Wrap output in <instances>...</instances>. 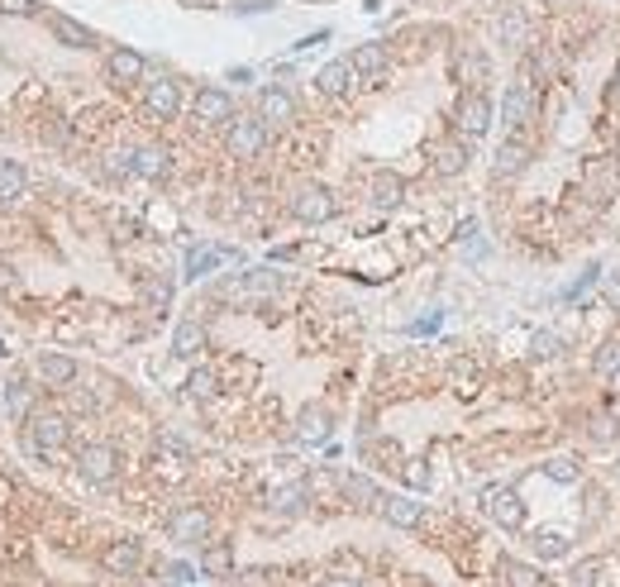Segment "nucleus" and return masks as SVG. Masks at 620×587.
<instances>
[{"mask_svg": "<svg viewBox=\"0 0 620 587\" xmlns=\"http://www.w3.org/2000/svg\"><path fill=\"white\" fill-rule=\"evenodd\" d=\"M263 143H268V124L258 115H234L225 124V149L229 158H239V162H253L263 153Z\"/></svg>", "mask_w": 620, "mask_h": 587, "instance_id": "nucleus-2", "label": "nucleus"}, {"mask_svg": "<svg viewBox=\"0 0 620 587\" xmlns=\"http://www.w3.org/2000/svg\"><path fill=\"white\" fill-rule=\"evenodd\" d=\"M463 167H468V139L458 134V139L439 143V153H435V173H439V177H458Z\"/></svg>", "mask_w": 620, "mask_h": 587, "instance_id": "nucleus-24", "label": "nucleus"}, {"mask_svg": "<svg viewBox=\"0 0 620 587\" xmlns=\"http://www.w3.org/2000/svg\"><path fill=\"white\" fill-rule=\"evenodd\" d=\"M349 68L358 81H382L392 72V53H387V44H358L349 53Z\"/></svg>", "mask_w": 620, "mask_h": 587, "instance_id": "nucleus-10", "label": "nucleus"}, {"mask_svg": "<svg viewBox=\"0 0 620 587\" xmlns=\"http://www.w3.org/2000/svg\"><path fill=\"white\" fill-rule=\"evenodd\" d=\"M105 77H110L115 87H134V81L143 77V53H134V48H110V53H105Z\"/></svg>", "mask_w": 620, "mask_h": 587, "instance_id": "nucleus-17", "label": "nucleus"}, {"mask_svg": "<svg viewBox=\"0 0 620 587\" xmlns=\"http://www.w3.org/2000/svg\"><path fill=\"white\" fill-rule=\"evenodd\" d=\"M497 38L506 48H520L525 38H530V25H525V10H501V19H497Z\"/></svg>", "mask_w": 620, "mask_h": 587, "instance_id": "nucleus-28", "label": "nucleus"}, {"mask_svg": "<svg viewBox=\"0 0 620 587\" xmlns=\"http://www.w3.org/2000/svg\"><path fill=\"white\" fill-rule=\"evenodd\" d=\"M139 563H143V544H139V540H115L110 550L100 554V569H105V573H115V578L139 573Z\"/></svg>", "mask_w": 620, "mask_h": 587, "instance_id": "nucleus-14", "label": "nucleus"}, {"mask_svg": "<svg viewBox=\"0 0 620 587\" xmlns=\"http://www.w3.org/2000/svg\"><path fill=\"white\" fill-rule=\"evenodd\" d=\"M339 487H344V497L353 501V507H373V501L382 497V492H377V482H373V477H363V473H349L344 482H339Z\"/></svg>", "mask_w": 620, "mask_h": 587, "instance_id": "nucleus-30", "label": "nucleus"}, {"mask_svg": "<svg viewBox=\"0 0 620 587\" xmlns=\"http://www.w3.org/2000/svg\"><path fill=\"white\" fill-rule=\"evenodd\" d=\"M77 468L91 487H110V482L120 477V449L115 445H87L77 454Z\"/></svg>", "mask_w": 620, "mask_h": 587, "instance_id": "nucleus-5", "label": "nucleus"}, {"mask_svg": "<svg viewBox=\"0 0 620 587\" xmlns=\"http://www.w3.org/2000/svg\"><path fill=\"white\" fill-rule=\"evenodd\" d=\"M105 173H110V177H134V149L105 153Z\"/></svg>", "mask_w": 620, "mask_h": 587, "instance_id": "nucleus-37", "label": "nucleus"}, {"mask_svg": "<svg viewBox=\"0 0 620 587\" xmlns=\"http://www.w3.org/2000/svg\"><path fill=\"white\" fill-rule=\"evenodd\" d=\"M25 186H29L25 167H19L15 158H0V205H15L19 196H25Z\"/></svg>", "mask_w": 620, "mask_h": 587, "instance_id": "nucleus-26", "label": "nucleus"}, {"mask_svg": "<svg viewBox=\"0 0 620 587\" xmlns=\"http://www.w3.org/2000/svg\"><path fill=\"white\" fill-rule=\"evenodd\" d=\"M158 445H163L167 454H177V458H191V445H186L182 435H173V430H163V435H158Z\"/></svg>", "mask_w": 620, "mask_h": 587, "instance_id": "nucleus-41", "label": "nucleus"}, {"mask_svg": "<svg viewBox=\"0 0 620 587\" xmlns=\"http://www.w3.org/2000/svg\"><path fill=\"white\" fill-rule=\"evenodd\" d=\"M25 430H29V449L44 454V458L62 454V449H68V439H72V425H68V415H62V411H29Z\"/></svg>", "mask_w": 620, "mask_h": 587, "instance_id": "nucleus-1", "label": "nucleus"}, {"mask_svg": "<svg viewBox=\"0 0 620 587\" xmlns=\"http://www.w3.org/2000/svg\"><path fill=\"white\" fill-rule=\"evenodd\" d=\"M5 411L15 421H29V383L19 372H10V383H5Z\"/></svg>", "mask_w": 620, "mask_h": 587, "instance_id": "nucleus-29", "label": "nucleus"}, {"mask_svg": "<svg viewBox=\"0 0 620 587\" xmlns=\"http://www.w3.org/2000/svg\"><path fill=\"white\" fill-rule=\"evenodd\" d=\"M330 425H334V415L310 402V406H301V415H296V439H301V445H325Z\"/></svg>", "mask_w": 620, "mask_h": 587, "instance_id": "nucleus-18", "label": "nucleus"}, {"mask_svg": "<svg viewBox=\"0 0 620 587\" xmlns=\"http://www.w3.org/2000/svg\"><path fill=\"white\" fill-rule=\"evenodd\" d=\"M291 215L301 220V225L334 220V192H330V186H320V182H301L291 192Z\"/></svg>", "mask_w": 620, "mask_h": 587, "instance_id": "nucleus-3", "label": "nucleus"}, {"mask_svg": "<svg viewBox=\"0 0 620 587\" xmlns=\"http://www.w3.org/2000/svg\"><path fill=\"white\" fill-rule=\"evenodd\" d=\"M44 139H48V143H62V139H68V124H62V115H53V124L44 130Z\"/></svg>", "mask_w": 620, "mask_h": 587, "instance_id": "nucleus-45", "label": "nucleus"}, {"mask_svg": "<svg viewBox=\"0 0 620 587\" xmlns=\"http://www.w3.org/2000/svg\"><path fill=\"white\" fill-rule=\"evenodd\" d=\"M143 110L153 120H177L182 115V81H173V77L148 81L143 87Z\"/></svg>", "mask_w": 620, "mask_h": 587, "instance_id": "nucleus-6", "label": "nucleus"}, {"mask_svg": "<svg viewBox=\"0 0 620 587\" xmlns=\"http://www.w3.org/2000/svg\"><path fill=\"white\" fill-rule=\"evenodd\" d=\"M0 10H5V15H19V19L38 15V5H34V0H0Z\"/></svg>", "mask_w": 620, "mask_h": 587, "instance_id": "nucleus-42", "label": "nucleus"}, {"mask_svg": "<svg viewBox=\"0 0 620 587\" xmlns=\"http://www.w3.org/2000/svg\"><path fill=\"white\" fill-rule=\"evenodd\" d=\"M229 569H234V550H229V544H210V550H205V573L225 578Z\"/></svg>", "mask_w": 620, "mask_h": 587, "instance_id": "nucleus-36", "label": "nucleus"}, {"mask_svg": "<svg viewBox=\"0 0 620 587\" xmlns=\"http://www.w3.org/2000/svg\"><path fill=\"white\" fill-rule=\"evenodd\" d=\"M306 507H310V487H306V482H291V487L272 492V511L277 516H301Z\"/></svg>", "mask_w": 620, "mask_h": 587, "instance_id": "nucleus-27", "label": "nucleus"}, {"mask_svg": "<svg viewBox=\"0 0 620 587\" xmlns=\"http://www.w3.org/2000/svg\"><path fill=\"white\" fill-rule=\"evenodd\" d=\"M596 372L602 377H611V372H620V334H611V340H602V349H596Z\"/></svg>", "mask_w": 620, "mask_h": 587, "instance_id": "nucleus-32", "label": "nucleus"}, {"mask_svg": "<svg viewBox=\"0 0 620 587\" xmlns=\"http://www.w3.org/2000/svg\"><path fill=\"white\" fill-rule=\"evenodd\" d=\"M353 68H349V58H334V62H325V68L315 72V87L325 91V96H349L353 91Z\"/></svg>", "mask_w": 620, "mask_h": 587, "instance_id": "nucleus-21", "label": "nucleus"}, {"mask_svg": "<svg viewBox=\"0 0 620 587\" xmlns=\"http://www.w3.org/2000/svg\"><path fill=\"white\" fill-rule=\"evenodd\" d=\"M530 353H534V359H553V353H559V334H553V330H540V334L530 340Z\"/></svg>", "mask_w": 620, "mask_h": 587, "instance_id": "nucleus-40", "label": "nucleus"}, {"mask_svg": "<svg viewBox=\"0 0 620 587\" xmlns=\"http://www.w3.org/2000/svg\"><path fill=\"white\" fill-rule=\"evenodd\" d=\"M325 587H363V582L349 578V573H334V578H325Z\"/></svg>", "mask_w": 620, "mask_h": 587, "instance_id": "nucleus-46", "label": "nucleus"}, {"mask_svg": "<svg viewBox=\"0 0 620 587\" xmlns=\"http://www.w3.org/2000/svg\"><path fill=\"white\" fill-rule=\"evenodd\" d=\"M544 473H549L553 482H577V477H583V468H577V458H549Z\"/></svg>", "mask_w": 620, "mask_h": 587, "instance_id": "nucleus-38", "label": "nucleus"}, {"mask_svg": "<svg viewBox=\"0 0 620 587\" xmlns=\"http://www.w3.org/2000/svg\"><path fill=\"white\" fill-rule=\"evenodd\" d=\"M454 124H458V134L468 143L487 139V130H491V100H487V91H463L458 106H454Z\"/></svg>", "mask_w": 620, "mask_h": 587, "instance_id": "nucleus-4", "label": "nucleus"}, {"mask_svg": "<svg viewBox=\"0 0 620 587\" xmlns=\"http://www.w3.org/2000/svg\"><path fill=\"white\" fill-rule=\"evenodd\" d=\"M454 77L463 81L468 91H482V81L491 77L487 53H482V48H458V58H454Z\"/></svg>", "mask_w": 620, "mask_h": 587, "instance_id": "nucleus-19", "label": "nucleus"}, {"mask_svg": "<svg viewBox=\"0 0 620 587\" xmlns=\"http://www.w3.org/2000/svg\"><path fill=\"white\" fill-rule=\"evenodd\" d=\"M48 34L58 38L62 48H96V34L87 25H77L72 15H48Z\"/></svg>", "mask_w": 620, "mask_h": 587, "instance_id": "nucleus-20", "label": "nucleus"}, {"mask_svg": "<svg viewBox=\"0 0 620 587\" xmlns=\"http://www.w3.org/2000/svg\"><path fill=\"white\" fill-rule=\"evenodd\" d=\"M201 349H205V325L201 320H182L173 330V353H177V359H196Z\"/></svg>", "mask_w": 620, "mask_h": 587, "instance_id": "nucleus-25", "label": "nucleus"}, {"mask_svg": "<svg viewBox=\"0 0 620 587\" xmlns=\"http://www.w3.org/2000/svg\"><path fill=\"white\" fill-rule=\"evenodd\" d=\"M525 162H530V139H525L520 130H510L506 143L497 149V162H491V173H497V177H516V173H525Z\"/></svg>", "mask_w": 620, "mask_h": 587, "instance_id": "nucleus-15", "label": "nucleus"}, {"mask_svg": "<svg viewBox=\"0 0 620 587\" xmlns=\"http://www.w3.org/2000/svg\"><path fill=\"white\" fill-rule=\"evenodd\" d=\"M611 100L620 106V68H615V81H611Z\"/></svg>", "mask_w": 620, "mask_h": 587, "instance_id": "nucleus-47", "label": "nucleus"}, {"mask_svg": "<svg viewBox=\"0 0 620 587\" xmlns=\"http://www.w3.org/2000/svg\"><path fill=\"white\" fill-rule=\"evenodd\" d=\"M258 120L268 124V130H287V124L296 120V96L287 87H263L258 91Z\"/></svg>", "mask_w": 620, "mask_h": 587, "instance_id": "nucleus-7", "label": "nucleus"}, {"mask_svg": "<svg viewBox=\"0 0 620 587\" xmlns=\"http://www.w3.org/2000/svg\"><path fill=\"white\" fill-rule=\"evenodd\" d=\"M167 582L186 587V582H191V563H167Z\"/></svg>", "mask_w": 620, "mask_h": 587, "instance_id": "nucleus-44", "label": "nucleus"}, {"mask_svg": "<svg viewBox=\"0 0 620 587\" xmlns=\"http://www.w3.org/2000/svg\"><path fill=\"white\" fill-rule=\"evenodd\" d=\"M139 291H143V306L153 310V316H163V310L173 306V282H167V278H148Z\"/></svg>", "mask_w": 620, "mask_h": 587, "instance_id": "nucleus-31", "label": "nucleus"}, {"mask_svg": "<svg viewBox=\"0 0 620 587\" xmlns=\"http://www.w3.org/2000/svg\"><path fill=\"white\" fill-rule=\"evenodd\" d=\"M34 372H38V383H44V387H62V392L77 383V363L68 359V353H53V349H44L34 359Z\"/></svg>", "mask_w": 620, "mask_h": 587, "instance_id": "nucleus-13", "label": "nucleus"}, {"mask_svg": "<svg viewBox=\"0 0 620 587\" xmlns=\"http://www.w3.org/2000/svg\"><path fill=\"white\" fill-rule=\"evenodd\" d=\"M167 535H173L177 544H205L210 540V516L201 507H182V511H173V520H167Z\"/></svg>", "mask_w": 620, "mask_h": 587, "instance_id": "nucleus-11", "label": "nucleus"}, {"mask_svg": "<svg viewBox=\"0 0 620 587\" xmlns=\"http://www.w3.org/2000/svg\"><path fill=\"white\" fill-rule=\"evenodd\" d=\"M368 196H373V205H382V211H396L401 196H405V177L401 173H373Z\"/></svg>", "mask_w": 620, "mask_h": 587, "instance_id": "nucleus-23", "label": "nucleus"}, {"mask_svg": "<svg viewBox=\"0 0 620 587\" xmlns=\"http://www.w3.org/2000/svg\"><path fill=\"white\" fill-rule=\"evenodd\" d=\"M167 173H173V153H167V149H158V143H143V149H134V177L163 182Z\"/></svg>", "mask_w": 620, "mask_h": 587, "instance_id": "nucleus-22", "label": "nucleus"}, {"mask_svg": "<svg viewBox=\"0 0 620 587\" xmlns=\"http://www.w3.org/2000/svg\"><path fill=\"white\" fill-rule=\"evenodd\" d=\"M377 511H382V520L387 526H396V530H415L420 520H425V507L415 497H396V492H382L377 497Z\"/></svg>", "mask_w": 620, "mask_h": 587, "instance_id": "nucleus-9", "label": "nucleus"}, {"mask_svg": "<svg viewBox=\"0 0 620 587\" xmlns=\"http://www.w3.org/2000/svg\"><path fill=\"white\" fill-rule=\"evenodd\" d=\"M534 110V81L520 77V81H510V91H506V106H501V120H506V130H520V124L530 120Z\"/></svg>", "mask_w": 620, "mask_h": 587, "instance_id": "nucleus-16", "label": "nucleus"}, {"mask_svg": "<svg viewBox=\"0 0 620 587\" xmlns=\"http://www.w3.org/2000/svg\"><path fill=\"white\" fill-rule=\"evenodd\" d=\"M191 110H196L201 124H229L234 120V96L225 87H201L196 100H191Z\"/></svg>", "mask_w": 620, "mask_h": 587, "instance_id": "nucleus-12", "label": "nucleus"}, {"mask_svg": "<svg viewBox=\"0 0 620 587\" xmlns=\"http://www.w3.org/2000/svg\"><path fill=\"white\" fill-rule=\"evenodd\" d=\"M487 516L497 520L501 530H520L525 526V501L516 487H497V492H487Z\"/></svg>", "mask_w": 620, "mask_h": 587, "instance_id": "nucleus-8", "label": "nucleus"}, {"mask_svg": "<svg viewBox=\"0 0 620 587\" xmlns=\"http://www.w3.org/2000/svg\"><path fill=\"white\" fill-rule=\"evenodd\" d=\"M186 392L196 396V402H210V396L220 392V377L210 372V368H196V372H191V383H186Z\"/></svg>", "mask_w": 620, "mask_h": 587, "instance_id": "nucleus-34", "label": "nucleus"}, {"mask_svg": "<svg viewBox=\"0 0 620 587\" xmlns=\"http://www.w3.org/2000/svg\"><path fill=\"white\" fill-rule=\"evenodd\" d=\"M220 263V254L215 248H191V258H186V278H201L205 267H215Z\"/></svg>", "mask_w": 620, "mask_h": 587, "instance_id": "nucleus-39", "label": "nucleus"}, {"mask_svg": "<svg viewBox=\"0 0 620 587\" xmlns=\"http://www.w3.org/2000/svg\"><path fill=\"white\" fill-rule=\"evenodd\" d=\"M592 439H602V445H611V439H615V421H611V415H602V421L592 425Z\"/></svg>", "mask_w": 620, "mask_h": 587, "instance_id": "nucleus-43", "label": "nucleus"}, {"mask_svg": "<svg viewBox=\"0 0 620 587\" xmlns=\"http://www.w3.org/2000/svg\"><path fill=\"white\" fill-rule=\"evenodd\" d=\"M501 578H506V587H540V573H534L530 563H516V559L501 563Z\"/></svg>", "mask_w": 620, "mask_h": 587, "instance_id": "nucleus-33", "label": "nucleus"}, {"mask_svg": "<svg viewBox=\"0 0 620 587\" xmlns=\"http://www.w3.org/2000/svg\"><path fill=\"white\" fill-rule=\"evenodd\" d=\"M534 550H540L544 559H563V554H568V535H559V530H540V535H534Z\"/></svg>", "mask_w": 620, "mask_h": 587, "instance_id": "nucleus-35", "label": "nucleus"}]
</instances>
